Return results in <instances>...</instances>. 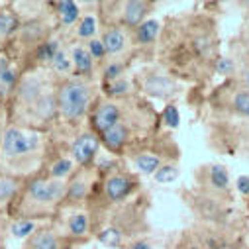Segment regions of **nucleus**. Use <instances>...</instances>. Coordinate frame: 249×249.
Segmentation results:
<instances>
[{"mask_svg":"<svg viewBox=\"0 0 249 249\" xmlns=\"http://www.w3.org/2000/svg\"><path fill=\"white\" fill-rule=\"evenodd\" d=\"M67 182L51 177H34L26 180L22 193L12 204V214L18 220H36L51 216L65 202Z\"/></svg>","mask_w":249,"mask_h":249,"instance_id":"1","label":"nucleus"},{"mask_svg":"<svg viewBox=\"0 0 249 249\" xmlns=\"http://www.w3.org/2000/svg\"><path fill=\"white\" fill-rule=\"evenodd\" d=\"M41 149V136L18 124L8 126L0 136V157L6 165H22V161L32 159Z\"/></svg>","mask_w":249,"mask_h":249,"instance_id":"2","label":"nucleus"},{"mask_svg":"<svg viewBox=\"0 0 249 249\" xmlns=\"http://www.w3.org/2000/svg\"><path fill=\"white\" fill-rule=\"evenodd\" d=\"M57 112L67 122H79L90 106V87L83 79H65L57 92Z\"/></svg>","mask_w":249,"mask_h":249,"instance_id":"3","label":"nucleus"},{"mask_svg":"<svg viewBox=\"0 0 249 249\" xmlns=\"http://www.w3.org/2000/svg\"><path fill=\"white\" fill-rule=\"evenodd\" d=\"M136 178L128 173H112L104 180V195L110 202H120L126 200L134 191H136Z\"/></svg>","mask_w":249,"mask_h":249,"instance_id":"4","label":"nucleus"},{"mask_svg":"<svg viewBox=\"0 0 249 249\" xmlns=\"http://www.w3.org/2000/svg\"><path fill=\"white\" fill-rule=\"evenodd\" d=\"M98 147H100V138L94 134V132H87L83 136H79L73 145H71V157L77 165L81 167H89L96 153H98Z\"/></svg>","mask_w":249,"mask_h":249,"instance_id":"5","label":"nucleus"},{"mask_svg":"<svg viewBox=\"0 0 249 249\" xmlns=\"http://www.w3.org/2000/svg\"><path fill=\"white\" fill-rule=\"evenodd\" d=\"M90 124L96 136L104 134L106 130H110L112 126L120 124V108L114 102H102L94 108L92 116H90Z\"/></svg>","mask_w":249,"mask_h":249,"instance_id":"6","label":"nucleus"},{"mask_svg":"<svg viewBox=\"0 0 249 249\" xmlns=\"http://www.w3.org/2000/svg\"><path fill=\"white\" fill-rule=\"evenodd\" d=\"M24 177L14 175V173H0V210L12 208L16 202L18 195L24 189Z\"/></svg>","mask_w":249,"mask_h":249,"instance_id":"7","label":"nucleus"},{"mask_svg":"<svg viewBox=\"0 0 249 249\" xmlns=\"http://www.w3.org/2000/svg\"><path fill=\"white\" fill-rule=\"evenodd\" d=\"M65 237L53 228H36V231L26 239L24 249H63Z\"/></svg>","mask_w":249,"mask_h":249,"instance_id":"8","label":"nucleus"},{"mask_svg":"<svg viewBox=\"0 0 249 249\" xmlns=\"http://www.w3.org/2000/svg\"><path fill=\"white\" fill-rule=\"evenodd\" d=\"M149 8H151L149 2H142V0H130V2L124 4L122 24L126 26V28L138 30L145 22V16L149 14Z\"/></svg>","mask_w":249,"mask_h":249,"instance_id":"9","label":"nucleus"},{"mask_svg":"<svg viewBox=\"0 0 249 249\" xmlns=\"http://www.w3.org/2000/svg\"><path fill=\"white\" fill-rule=\"evenodd\" d=\"M98 138H100V142L104 143V147H106L108 151H112V153H122L124 147H126V143H128V130H126V126H124V124L120 122V124H116V126H112L110 130H106L104 134H100Z\"/></svg>","mask_w":249,"mask_h":249,"instance_id":"10","label":"nucleus"},{"mask_svg":"<svg viewBox=\"0 0 249 249\" xmlns=\"http://www.w3.org/2000/svg\"><path fill=\"white\" fill-rule=\"evenodd\" d=\"M65 235L73 237V239H83L89 235L90 231V218L87 212L83 210H75L73 214H69L67 222H65Z\"/></svg>","mask_w":249,"mask_h":249,"instance_id":"11","label":"nucleus"},{"mask_svg":"<svg viewBox=\"0 0 249 249\" xmlns=\"http://www.w3.org/2000/svg\"><path fill=\"white\" fill-rule=\"evenodd\" d=\"M87 195H89V180H87L85 173H79L77 177L71 178V182H67V195H65L63 204H77V202L85 200Z\"/></svg>","mask_w":249,"mask_h":249,"instance_id":"12","label":"nucleus"},{"mask_svg":"<svg viewBox=\"0 0 249 249\" xmlns=\"http://www.w3.org/2000/svg\"><path fill=\"white\" fill-rule=\"evenodd\" d=\"M102 45L106 49V55H116L126 47V36L120 28H108L102 36Z\"/></svg>","mask_w":249,"mask_h":249,"instance_id":"13","label":"nucleus"},{"mask_svg":"<svg viewBox=\"0 0 249 249\" xmlns=\"http://www.w3.org/2000/svg\"><path fill=\"white\" fill-rule=\"evenodd\" d=\"M71 61H73V67L77 69L79 75H90L92 65H94V59L90 57V53H89L87 47L77 45L73 49V53H71Z\"/></svg>","mask_w":249,"mask_h":249,"instance_id":"14","label":"nucleus"},{"mask_svg":"<svg viewBox=\"0 0 249 249\" xmlns=\"http://www.w3.org/2000/svg\"><path fill=\"white\" fill-rule=\"evenodd\" d=\"M73 167H75V161H73V159H69V157H59V159L49 167L47 177L57 178V180H65V178L73 173Z\"/></svg>","mask_w":249,"mask_h":249,"instance_id":"15","label":"nucleus"},{"mask_svg":"<svg viewBox=\"0 0 249 249\" xmlns=\"http://www.w3.org/2000/svg\"><path fill=\"white\" fill-rule=\"evenodd\" d=\"M157 34H159V22L157 20H145L136 30V39H138V43L147 45V43H153L155 41Z\"/></svg>","mask_w":249,"mask_h":249,"instance_id":"16","label":"nucleus"},{"mask_svg":"<svg viewBox=\"0 0 249 249\" xmlns=\"http://www.w3.org/2000/svg\"><path fill=\"white\" fill-rule=\"evenodd\" d=\"M16 85V73L8 61H0V96L8 94Z\"/></svg>","mask_w":249,"mask_h":249,"instance_id":"17","label":"nucleus"},{"mask_svg":"<svg viewBox=\"0 0 249 249\" xmlns=\"http://www.w3.org/2000/svg\"><path fill=\"white\" fill-rule=\"evenodd\" d=\"M134 163L136 167L143 173V175H155L157 169L161 167V159L157 155H151V153H140L134 157Z\"/></svg>","mask_w":249,"mask_h":249,"instance_id":"18","label":"nucleus"},{"mask_svg":"<svg viewBox=\"0 0 249 249\" xmlns=\"http://www.w3.org/2000/svg\"><path fill=\"white\" fill-rule=\"evenodd\" d=\"M55 8H57V14H59L61 22H63L65 26H71L79 20V6L75 2H57Z\"/></svg>","mask_w":249,"mask_h":249,"instance_id":"19","label":"nucleus"},{"mask_svg":"<svg viewBox=\"0 0 249 249\" xmlns=\"http://www.w3.org/2000/svg\"><path fill=\"white\" fill-rule=\"evenodd\" d=\"M94 32H96V20H94V16H85V18H81L79 28H77V36L90 39V37L94 36Z\"/></svg>","mask_w":249,"mask_h":249,"instance_id":"20","label":"nucleus"},{"mask_svg":"<svg viewBox=\"0 0 249 249\" xmlns=\"http://www.w3.org/2000/svg\"><path fill=\"white\" fill-rule=\"evenodd\" d=\"M153 177H155V180H157V182L167 184V182H173V180L178 177V169H177V167H173V165H161Z\"/></svg>","mask_w":249,"mask_h":249,"instance_id":"21","label":"nucleus"},{"mask_svg":"<svg viewBox=\"0 0 249 249\" xmlns=\"http://www.w3.org/2000/svg\"><path fill=\"white\" fill-rule=\"evenodd\" d=\"M51 65H53V69H55L57 73H69L71 67H73V61L69 59V55H67L65 51L59 49V53H57V55L53 57V61H51Z\"/></svg>","mask_w":249,"mask_h":249,"instance_id":"22","label":"nucleus"},{"mask_svg":"<svg viewBox=\"0 0 249 249\" xmlns=\"http://www.w3.org/2000/svg\"><path fill=\"white\" fill-rule=\"evenodd\" d=\"M12 231H14V235H18V237H30V235L36 231V226H34L32 220H18V222L12 226Z\"/></svg>","mask_w":249,"mask_h":249,"instance_id":"23","label":"nucleus"},{"mask_svg":"<svg viewBox=\"0 0 249 249\" xmlns=\"http://www.w3.org/2000/svg\"><path fill=\"white\" fill-rule=\"evenodd\" d=\"M233 106L237 112H241L243 116L249 118V90H239L233 96Z\"/></svg>","mask_w":249,"mask_h":249,"instance_id":"24","label":"nucleus"},{"mask_svg":"<svg viewBox=\"0 0 249 249\" xmlns=\"http://www.w3.org/2000/svg\"><path fill=\"white\" fill-rule=\"evenodd\" d=\"M16 28V18L10 12H0V36H8Z\"/></svg>","mask_w":249,"mask_h":249,"instance_id":"25","label":"nucleus"},{"mask_svg":"<svg viewBox=\"0 0 249 249\" xmlns=\"http://www.w3.org/2000/svg\"><path fill=\"white\" fill-rule=\"evenodd\" d=\"M210 178H212V182L216 184V186H220V189H226L228 186V171L224 169V167H214L212 169V173H210Z\"/></svg>","mask_w":249,"mask_h":249,"instance_id":"26","label":"nucleus"},{"mask_svg":"<svg viewBox=\"0 0 249 249\" xmlns=\"http://www.w3.org/2000/svg\"><path fill=\"white\" fill-rule=\"evenodd\" d=\"M163 120H165V124L169 128H177L178 126V122H180V116H178V110H177V106H167L165 108V112H163Z\"/></svg>","mask_w":249,"mask_h":249,"instance_id":"27","label":"nucleus"},{"mask_svg":"<svg viewBox=\"0 0 249 249\" xmlns=\"http://www.w3.org/2000/svg\"><path fill=\"white\" fill-rule=\"evenodd\" d=\"M87 49H89V53H90L92 59H104L106 57V49L102 45V39H90Z\"/></svg>","mask_w":249,"mask_h":249,"instance_id":"28","label":"nucleus"},{"mask_svg":"<svg viewBox=\"0 0 249 249\" xmlns=\"http://www.w3.org/2000/svg\"><path fill=\"white\" fill-rule=\"evenodd\" d=\"M128 90V83L124 81V79H118V81H112L110 85H108V94H112V96H118V94H124Z\"/></svg>","mask_w":249,"mask_h":249,"instance_id":"29","label":"nucleus"},{"mask_svg":"<svg viewBox=\"0 0 249 249\" xmlns=\"http://www.w3.org/2000/svg\"><path fill=\"white\" fill-rule=\"evenodd\" d=\"M100 239H102L106 245L114 247V245H118V243H120L122 235H120V231H118V230H106V231L100 235Z\"/></svg>","mask_w":249,"mask_h":249,"instance_id":"30","label":"nucleus"},{"mask_svg":"<svg viewBox=\"0 0 249 249\" xmlns=\"http://www.w3.org/2000/svg\"><path fill=\"white\" fill-rule=\"evenodd\" d=\"M120 73H122V65H118V63H112L106 71H104V77H106V81H118V77H120Z\"/></svg>","mask_w":249,"mask_h":249,"instance_id":"31","label":"nucleus"},{"mask_svg":"<svg viewBox=\"0 0 249 249\" xmlns=\"http://www.w3.org/2000/svg\"><path fill=\"white\" fill-rule=\"evenodd\" d=\"M237 191L241 195H249V177H239L237 178Z\"/></svg>","mask_w":249,"mask_h":249,"instance_id":"32","label":"nucleus"},{"mask_svg":"<svg viewBox=\"0 0 249 249\" xmlns=\"http://www.w3.org/2000/svg\"><path fill=\"white\" fill-rule=\"evenodd\" d=\"M130 249H151V247H149V243H145V241H140V243H134Z\"/></svg>","mask_w":249,"mask_h":249,"instance_id":"33","label":"nucleus"},{"mask_svg":"<svg viewBox=\"0 0 249 249\" xmlns=\"http://www.w3.org/2000/svg\"><path fill=\"white\" fill-rule=\"evenodd\" d=\"M243 81L249 85V69H245V71H243Z\"/></svg>","mask_w":249,"mask_h":249,"instance_id":"34","label":"nucleus"}]
</instances>
